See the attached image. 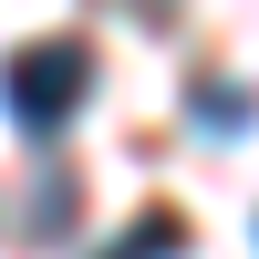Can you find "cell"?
<instances>
[{"instance_id":"obj_1","label":"cell","mask_w":259,"mask_h":259,"mask_svg":"<svg viewBox=\"0 0 259 259\" xmlns=\"http://www.w3.org/2000/svg\"><path fill=\"white\" fill-rule=\"evenodd\" d=\"M83 94H94V52H83L73 31L11 52V124L21 135H62V124L83 114Z\"/></svg>"},{"instance_id":"obj_2","label":"cell","mask_w":259,"mask_h":259,"mask_svg":"<svg viewBox=\"0 0 259 259\" xmlns=\"http://www.w3.org/2000/svg\"><path fill=\"white\" fill-rule=\"evenodd\" d=\"M177 249H187V218H177V207H145V218L114 239V259H177Z\"/></svg>"},{"instance_id":"obj_3","label":"cell","mask_w":259,"mask_h":259,"mask_svg":"<svg viewBox=\"0 0 259 259\" xmlns=\"http://www.w3.org/2000/svg\"><path fill=\"white\" fill-rule=\"evenodd\" d=\"M197 114H207V124H218V135H239V124H249V94H228V83H218V94H207V104H197Z\"/></svg>"}]
</instances>
